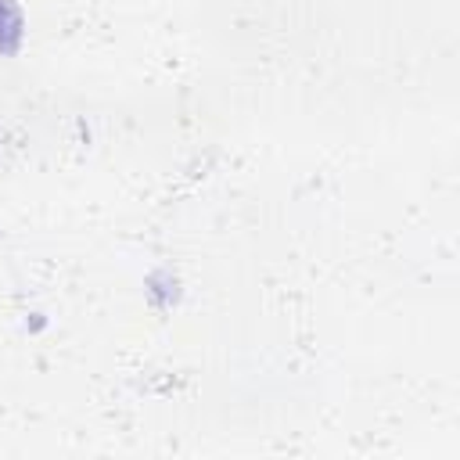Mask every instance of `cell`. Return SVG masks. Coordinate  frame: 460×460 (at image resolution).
I'll return each instance as SVG.
<instances>
[{
  "label": "cell",
  "instance_id": "6da1fadb",
  "mask_svg": "<svg viewBox=\"0 0 460 460\" xmlns=\"http://www.w3.org/2000/svg\"><path fill=\"white\" fill-rule=\"evenodd\" d=\"M22 40V14L11 0H0V54H14Z\"/></svg>",
  "mask_w": 460,
  "mask_h": 460
}]
</instances>
